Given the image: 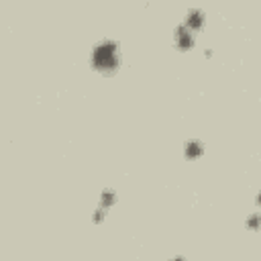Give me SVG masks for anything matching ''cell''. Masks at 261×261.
Listing matches in <instances>:
<instances>
[{
  "mask_svg": "<svg viewBox=\"0 0 261 261\" xmlns=\"http://www.w3.org/2000/svg\"><path fill=\"white\" fill-rule=\"evenodd\" d=\"M184 24H186L192 33L200 31L202 24H204V12H202L200 8H190V10L186 12V20H184Z\"/></svg>",
  "mask_w": 261,
  "mask_h": 261,
  "instance_id": "3",
  "label": "cell"
},
{
  "mask_svg": "<svg viewBox=\"0 0 261 261\" xmlns=\"http://www.w3.org/2000/svg\"><path fill=\"white\" fill-rule=\"evenodd\" d=\"M104 216H106V208H102V206H100V208H96V210H94V214H92V222H94V224H96V222H102V220H104Z\"/></svg>",
  "mask_w": 261,
  "mask_h": 261,
  "instance_id": "7",
  "label": "cell"
},
{
  "mask_svg": "<svg viewBox=\"0 0 261 261\" xmlns=\"http://www.w3.org/2000/svg\"><path fill=\"white\" fill-rule=\"evenodd\" d=\"M255 202H257V206H261V192L257 194V198H255Z\"/></svg>",
  "mask_w": 261,
  "mask_h": 261,
  "instance_id": "8",
  "label": "cell"
},
{
  "mask_svg": "<svg viewBox=\"0 0 261 261\" xmlns=\"http://www.w3.org/2000/svg\"><path fill=\"white\" fill-rule=\"evenodd\" d=\"M171 261H184V259H181V257H173Z\"/></svg>",
  "mask_w": 261,
  "mask_h": 261,
  "instance_id": "9",
  "label": "cell"
},
{
  "mask_svg": "<svg viewBox=\"0 0 261 261\" xmlns=\"http://www.w3.org/2000/svg\"><path fill=\"white\" fill-rule=\"evenodd\" d=\"M247 226H249L251 230H259V228H261V214L255 212V214L247 216Z\"/></svg>",
  "mask_w": 261,
  "mask_h": 261,
  "instance_id": "6",
  "label": "cell"
},
{
  "mask_svg": "<svg viewBox=\"0 0 261 261\" xmlns=\"http://www.w3.org/2000/svg\"><path fill=\"white\" fill-rule=\"evenodd\" d=\"M116 204V192L114 190H110V188H106V190H102L100 192V206L102 208H110V206H114Z\"/></svg>",
  "mask_w": 261,
  "mask_h": 261,
  "instance_id": "5",
  "label": "cell"
},
{
  "mask_svg": "<svg viewBox=\"0 0 261 261\" xmlns=\"http://www.w3.org/2000/svg\"><path fill=\"white\" fill-rule=\"evenodd\" d=\"M202 153H204V143H202V141L190 139V141L184 143V157H186V159H190V161L200 159Z\"/></svg>",
  "mask_w": 261,
  "mask_h": 261,
  "instance_id": "4",
  "label": "cell"
},
{
  "mask_svg": "<svg viewBox=\"0 0 261 261\" xmlns=\"http://www.w3.org/2000/svg\"><path fill=\"white\" fill-rule=\"evenodd\" d=\"M173 41H175V47L177 49L188 51V49L194 47V33L186 24H177L175 31H173Z\"/></svg>",
  "mask_w": 261,
  "mask_h": 261,
  "instance_id": "2",
  "label": "cell"
},
{
  "mask_svg": "<svg viewBox=\"0 0 261 261\" xmlns=\"http://www.w3.org/2000/svg\"><path fill=\"white\" fill-rule=\"evenodd\" d=\"M92 67L100 73H114L120 65V49L118 41L114 39H102L100 43L94 45L92 55H90Z\"/></svg>",
  "mask_w": 261,
  "mask_h": 261,
  "instance_id": "1",
  "label": "cell"
}]
</instances>
